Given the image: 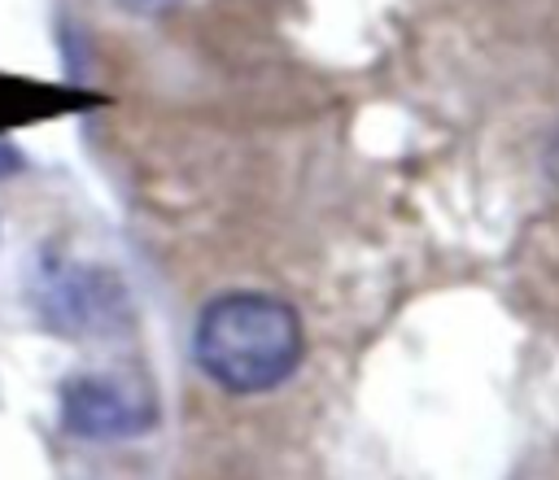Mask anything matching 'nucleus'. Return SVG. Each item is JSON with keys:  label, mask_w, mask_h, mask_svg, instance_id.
Returning a JSON list of instances; mask_svg holds the SVG:
<instances>
[{"label": "nucleus", "mask_w": 559, "mask_h": 480, "mask_svg": "<svg viewBox=\"0 0 559 480\" xmlns=\"http://www.w3.org/2000/svg\"><path fill=\"white\" fill-rule=\"evenodd\" d=\"M192 353L218 388L266 393L301 362V319L271 292H227L201 310Z\"/></svg>", "instance_id": "1"}, {"label": "nucleus", "mask_w": 559, "mask_h": 480, "mask_svg": "<svg viewBox=\"0 0 559 480\" xmlns=\"http://www.w3.org/2000/svg\"><path fill=\"white\" fill-rule=\"evenodd\" d=\"M153 415V401L114 375H74L61 384V423L79 436H135Z\"/></svg>", "instance_id": "2"}, {"label": "nucleus", "mask_w": 559, "mask_h": 480, "mask_svg": "<svg viewBox=\"0 0 559 480\" xmlns=\"http://www.w3.org/2000/svg\"><path fill=\"white\" fill-rule=\"evenodd\" d=\"M118 9H127V13H140V17H162V13H170L179 0H114Z\"/></svg>", "instance_id": "3"}, {"label": "nucleus", "mask_w": 559, "mask_h": 480, "mask_svg": "<svg viewBox=\"0 0 559 480\" xmlns=\"http://www.w3.org/2000/svg\"><path fill=\"white\" fill-rule=\"evenodd\" d=\"M546 170H550V179H555V188H559V131H555V140H550V148H546Z\"/></svg>", "instance_id": "4"}, {"label": "nucleus", "mask_w": 559, "mask_h": 480, "mask_svg": "<svg viewBox=\"0 0 559 480\" xmlns=\"http://www.w3.org/2000/svg\"><path fill=\"white\" fill-rule=\"evenodd\" d=\"M13 166H17V153H13V148H4V144H0V175H9V170H13Z\"/></svg>", "instance_id": "5"}]
</instances>
